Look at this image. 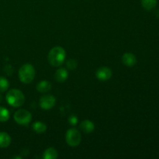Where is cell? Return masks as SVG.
I'll list each match as a JSON object with an SVG mask.
<instances>
[{"instance_id": "1", "label": "cell", "mask_w": 159, "mask_h": 159, "mask_svg": "<svg viewBox=\"0 0 159 159\" xmlns=\"http://www.w3.org/2000/svg\"><path fill=\"white\" fill-rule=\"evenodd\" d=\"M66 57V52L62 47H54L50 51L48 60L50 65L53 67H59L64 63Z\"/></svg>"}, {"instance_id": "2", "label": "cell", "mask_w": 159, "mask_h": 159, "mask_svg": "<svg viewBox=\"0 0 159 159\" xmlns=\"http://www.w3.org/2000/svg\"><path fill=\"white\" fill-rule=\"evenodd\" d=\"M8 104L12 107H20L25 102V96L20 89H12L7 93L6 96Z\"/></svg>"}, {"instance_id": "3", "label": "cell", "mask_w": 159, "mask_h": 159, "mask_svg": "<svg viewBox=\"0 0 159 159\" xmlns=\"http://www.w3.org/2000/svg\"><path fill=\"white\" fill-rule=\"evenodd\" d=\"M35 68L31 64H25L22 65L19 70V79L23 83L29 84L35 78Z\"/></svg>"}, {"instance_id": "4", "label": "cell", "mask_w": 159, "mask_h": 159, "mask_svg": "<svg viewBox=\"0 0 159 159\" xmlns=\"http://www.w3.org/2000/svg\"><path fill=\"white\" fill-rule=\"evenodd\" d=\"M65 141L71 147H76L82 141V136L79 130L76 128H70L65 134Z\"/></svg>"}, {"instance_id": "5", "label": "cell", "mask_w": 159, "mask_h": 159, "mask_svg": "<svg viewBox=\"0 0 159 159\" xmlns=\"http://www.w3.org/2000/svg\"><path fill=\"white\" fill-rule=\"evenodd\" d=\"M14 120L20 125H27L31 122L32 115L28 110L20 109L14 113Z\"/></svg>"}, {"instance_id": "6", "label": "cell", "mask_w": 159, "mask_h": 159, "mask_svg": "<svg viewBox=\"0 0 159 159\" xmlns=\"http://www.w3.org/2000/svg\"><path fill=\"white\" fill-rule=\"evenodd\" d=\"M56 99L53 95L48 94L42 96L39 101L40 108L44 110H48L52 109L55 106Z\"/></svg>"}, {"instance_id": "7", "label": "cell", "mask_w": 159, "mask_h": 159, "mask_svg": "<svg viewBox=\"0 0 159 159\" xmlns=\"http://www.w3.org/2000/svg\"><path fill=\"white\" fill-rule=\"evenodd\" d=\"M96 76L99 80L107 81L112 77V70L108 67H101L96 71Z\"/></svg>"}, {"instance_id": "8", "label": "cell", "mask_w": 159, "mask_h": 159, "mask_svg": "<svg viewBox=\"0 0 159 159\" xmlns=\"http://www.w3.org/2000/svg\"><path fill=\"white\" fill-rule=\"evenodd\" d=\"M122 62L127 67H133L137 63V57L132 53H125L122 56Z\"/></svg>"}, {"instance_id": "9", "label": "cell", "mask_w": 159, "mask_h": 159, "mask_svg": "<svg viewBox=\"0 0 159 159\" xmlns=\"http://www.w3.org/2000/svg\"><path fill=\"white\" fill-rule=\"evenodd\" d=\"M80 129L85 134H90L94 130L95 124L89 120H85L80 124Z\"/></svg>"}, {"instance_id": "10", "label": "cell", "mask_w": 159, "mask_h": 159, "mask_svg": "<svg viewBox=\"0 0 159 159\" xmlns=\"http://www.w3.org/2000/svg\"><path fill=\"white\" fill-rule=\"evenodd\" d=\"M11 137L6 132H0V148H6L11 144Z\"/></svg>"}, {"instance_id": "11", "label": "cell", "mask_w": 159, "mask_h": 159, "mask_svg": "<svg viewBox=\"0 0 159 159\" xmlns=\"http://www.w3.org/2000/svg\"><path fill=\"white\" fill-rule=\"evenodd\" d=\"M68 72L65 68H60L56 71L55 74H54V78H55L56 81L58 82H63L68 79Z\"/></svg>"}, {"instance_id": "12", "label": "cell", "mask_w": 159, "mask_h": 159, "mask_svg": "<svg viewBox=\"0 0 159 159\" xmlns=\"http://www.w3.org/2000/svg\"><path fill=\"white\" fill-rule=\"evenodd\" d=\"M51 83L48 81H40L37 85V90L40 93H46L51 89Z\"/></svg>"}, {"instance_id": "13", "label": "cell", "mask_w": 159, "mask_h": 159, "mask_svg": "<svg viewBox=\"0 0 159 159\" xmlns=\"http://www.w3.org/2000/svg\"><path fill=\"white\" fill-rule=\"evenodd\" d=\"M57 156H58V153L54 148H48L43 154V159H56Z\"/></svg>"}, {"instance_id": "14", "label": "cell", "mask_w": 159, "mask_h": 159, "mask_svg": "<svg viewBox=\"0 0 159 159\" xmlns=\"http://www.w3.org/2000/svg\"><path fill=\"white\" fill-rule=\"evenodd\" d=\"M33 130L37 134H43L47 130V125L41 121H36L33 124Z\"/></svg>"}, {"instance_id": "15", "label": "cell", "mask_w": 159, "mask_h": 159, "mask_svg": "<svg viewBox=\"0 0 159 159\" xmlns=\"http://www.w3.org/2000/svg\"><path fill=\"white\" fill-rule=\"evenodd\" d=\"M158 3V0H141V6L148 11L155 9Z\"/></svg>"}, {"instance_id": "16", "label": "cell", "mask_w": 159, "mask_h": 159, "mask_svg": "<svg viewBox=\"0 0 159 159\" xmlns=\"http://www.w3.org/2000/svg\"><path fill=\"white\" fill-rule=\"evenodd\" d=\"M10 117V113L6 108L0 107V122H6Z\"/></svg>"}, {"instance_id": "17", "label": "cell", "mask_w": 159, "mask_h": 159, "mask_svg": "<svg viewBox=\"0 0 159 159\" xmlns=\"http://www.w3.org/2000/svg\"><path fill=\"white\" fill-rule=\"evenodd\" d=\"M9 82L7 79L3 76H0V92L3 93L9 89Z\"/></svg>"}, {"instance_id": "18", "label": "cell", "mask_w": 159, "mask_h": 159, "mask_svg": "<svg viewBox=\"0 0 159 159\" xmlns=\"http://www.w3.org/2000/svg\"><path fill=\"white\" fill-rule=\"evenodd\" d=\"M66 65H67V68H68V69L74 70L77 68L78 63L75 60H74V59H69V60L67 61Z\"/></svg>"}, {"instance_id": "19", "label": "cell", "mask_w": 159, "mask_h": 159, "mask_svg": "<svg viewBox=\"0 0 159 159\" xmlns=\"http://www.w3.org/2000/svg\"><path fill=\"white\" fill-rule=\"evenodd\" d=\"M68 122H69V124H71V125L75 126L78 124V122H79V119H78V117L75 115H71V116H69V118H68Z\"/></svg>"}, {"instance_id": "20", "label": "cell", "mask_w": 159, "mask_h": 159, "mask_svg": "<svg viewBox=\"0 0 159 159\" xmlns=\"http://www.w3.org/2000/svg\"><path fill=\"white\" fill-rule=\"evenodd\" d=\"M14 158V159H17V158H19V159H21L22 158H21V157H19V156H14L13 158Z\"/></svg>"}, {"instance_id": "21", "label": "cell", "mask_w": 159, "mask_h": 159, "mask_svg": "<svg viewBox=\"0 0 159 159\" xmlns=\"http://www.w3.org/2000/svg\"><path fill=\"white\" fill-rule=\"evenodd\" d=\"M2 96L0 95V102H2Z\"/></svg>"}]
</instances>
